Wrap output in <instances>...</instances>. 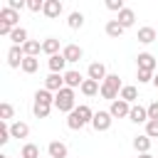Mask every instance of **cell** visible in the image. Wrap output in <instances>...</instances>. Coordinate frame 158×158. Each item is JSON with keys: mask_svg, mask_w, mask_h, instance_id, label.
<instances>
[{"mask_svg": "<svg viewBox=\"0 0 158 158\" xmlns=\"http://www.w3.org/2000/svg\"><path fill=\"white\" fill-rule=\"evenodd\" d=\"M91 118H94V111H91L86 104H79V106L67 116V126H69L72 131H79V128H84L86 123H91Z\"/></svg>", "mask_w": 158, "mask_h": 158, "instance_id": "1", "label": "cell"}, {"mask_svg": "<svg viewBox=\"0 0 158 158\" xmlns=\"http://www.w3.org/2000/svg\"><path fill=\"white\" fill-rule=\"evenodd\" d=\"M54 109L57 111H64V114H72L77 109V96H74V89L64 86L62 91L54 94Z\"/></svg>", "mask_w": 158, "mask_h": 158, "instance_id": "2", "label": "cell"}, {"mask_svg": "<svg viewBox=\"0 0 158 158\" xmlns=\"http://www.w3.org/2000/svg\"><path fill=\"white\" fill-rule=\"evenodd\" d=\"M121 89H123V84H121L118 74H109V77L101 81V96L109 99V101H116L118 94H121Z\"/></svg>", "mask_w": 158, "mask_h": 158, "instance_id": "3", "label": "cell"}, {"mask_svg": "<svg viewBox=\"0 0 158 158\" xmlns=\"http://www.w3.org/2000/svg\"><path fill=\"white\" fill-rule=\"evenodd\" d=\"M111 123H114V116L109 111H94V118H91L94 131H109Z\"/></svg>", "mask_w": 158, "mask_h": 158, "instance_id": "4", "label": "cell"}, {"mask_svg": "<svg viewBox=\"0 0 158 158\" xmlns=\"http://www.w3.org/2000/svg\"><path fill=\"white\" fill-rule=\"evenodd\" d=\"M109 114H111L114 118H128V114H131V104H126L123 99H116V101H111Z\"/></svg>", "mask_w": 158, "mask_h": 158, "instance_id": "5", "label": "cell"}, {"mask_svg": "<svg viewBox=\"0 0 158 158\" xmlns=\"http://www.w3.org/2000/svg\"><path fill=\"white\" fill-rule=\"evenodd\" d=\"M62 54H64L67 64H74V62H79V59L84 57V49H81L79 44H64V47H62Z\"/></svg>", "mask_w": 158, "mask_h": 158, "instance_id": "6", "label": "cell"}, {"mask_svg": "<svg viewBox=\"0 0 158 158\" xmlns=\"http://www.w3.org/2000/svg\"><path fill=\"white\" fill-rule=\"evenodd\" d=\"M136 64H138V69H143V72H153V69L158 67V59H156L151 52H141V54L136 57Z\"/></svg>", "mask_w": 158, "mask_h": 158, "instance_id": "7", "label": "cell"}, {"mask_svg": "<svg viewBox=\"0 0 158 158\" xmlns=\"http://www.w3.org/2000/svg\"><path fill=\"white\" fill-rule=\"evenodd\" d=\"M62 10H64V5H62L59 0H44V10H42V15L49 17V20H57V17L62 15Z\"/></svg>", "mask_w": 158, "mask_h": 158, "instance_id": "8", "label": "cell"}, {"mask_svg": "<svg viewBox=\"0 0 158 158\" xmlns=\"http://www.w3.org/2000/svg\"><path fill=\"white\" fill-rule=\"evenodd\" d=\"M22 59H25V52H22V47H10L7 49V64L12 67V69H20L22 67Z\"/></svg>", "mask_w": 158, "mask_h": 158, "instance_id": "9", "label": "cell"}, {"mask_svg": "<svg viewBox=\"0 0 158 158\" xmlns=\"http://www.w3.org/2000/svg\"><path fill=\"white\" fill-rule=\"evenodd\" d=\"M86 74H89V79H94V81H99V84L109 77V74H106V67H104L101 62H91L89 69H86Z\"/></svg>", "mask_w": 158, "mask_h": 158, "instance_id": "10", "label": "cell"}, {"mask_svg": "<svg viewBox=\"0 0 158 158\" xmlns=\"http://www.w3.org/2000/svg\"><path fill=\"white\" fill-rule=\"evenodd\" d=\"M44 89H47V91H54V94L62 91V89H64V74H52V72H49V77L44 79Z\"/></svg>", "mask_w": 158, "mask_h": 158, "instance_id": "11", "label": "cell"}, {"mask_svg": "<svg viewBox=\"0 0 158 158\" xmlns=\"http://www.w3.org/2000/svg\"><path fill=\"white\" fill-rule=\"evenodd\" d=\"M128 121H133V123H148V109L141 106V104H133L131 114H128Z\"/></svg>", "mask_w": 158, "mask_h": 158, "instance_id": "12", "label": "cell"}, {"mask_svg": "<svg viewBox=\"0 0 158 158\" xmlns=\"http://www.w3.org/2000/svg\"><path fill=\"white\" fill-rule=\"evenodd\" d=\"M17 20H20V15L15 12V10H10V7H2L0 10V25H7V27H20L17 25Z\"/></svg>", "mask_w": 158, "mask_h": 158, "instance_id": "13", "label": "cell"}, {"mask_svg": "<svg viewBox=\"0 0 158 158\" xmlns=\"http://www.w3.org/2000/svg\"><path fill=\"white\" fill-rule=\"evenodd\" d=\"M81 84H84V77H81L77 69L64 72V86H69V89H81Z\"/></svg>", "mask_w": 158, "mask_h": 158, "instance_id": "14", "label": "cell"}, {"mask_svg": "<svg viewBox=\"0 0 158 158\" xmlns=\"http://www.w3.org/2000/svg\"><path fill=\"white\" fill-rule=\"evenodd\" d=\"M47 64H49V72H52V74H64L67 59H64V54H54V57L47 59Z\"/></svg>", "mask_w": 158, "mask_h": 158, "instance_id": "15", "label": "cell"}, {"mask_svg": "<svg viewBox=\"0 0 158 158\" xmlns=\"http://www.w3.org/2000/svg\"><path fill=\"white\" fill-rule=\"evenodd\" d=\"M10 136L12 138H27L30 136V126L25 121H15V123H10Z\"/></svg>", "mask_w": 158, "mask_h": 158, "instance_id": "16", "label": "cell"}, {"mask_svg": "<svg viewBox=\"0 0 158 158\" xmlns=\"http://www.w3.org/2000/svg\"><path fill=\"white\" fill-rule=\"evenodd\" d=\"M118 22H121V27L126 30V27H133V22H136V12L131 10V7H123L121 12H118V17H116Z\"/></svg>", "mask_w": 158, "mask_h": 158, "instance_id": "17", "label": "cell"}, {"mask_svg": "<svg viewBox=\"0 0 158 158\" xmlns=\"http://www.w3.org/2000/svg\"><path fill=\"white\" fill-rule=\"evenodd\" d=\"M79 91H81L84 96H96V94H101V84L94 81V79H84V84H81Z\"/></svg>", "mask_w": 158, "mask_h": 158, "instance_id": "18", "label": "cell"}, {"mask_svg": "<svg viewBox=\"0 0 158 158\" xmlns=\"http://www.w3.org/2000/svg\"><path fill=\"white\" fill-rule=\"evenodd\" d=\"M151 143H153V138H148L146 133H141V136L133 138V148L138 151V156H141V153H148V151H151Z\"/></svg>", "mask_w": 158, "mask_h": 158, "instance_id": "19", "label": "cell"}, {"mask_svg": "<svg viewBox=\"0 0 158 158\" xmlns=\"http://www.w3.org/2000/svg\"><path fill=\"white\" fill-rule=\"evenodd\" d=\"M47 153H49V158H67V146L62 141H52L47 146Z\"/></svg>", "mask_w": 158, "mask_h": 158, "instance_id": "20", "label": "cell"}, {"mask_svg": "<svg viewBox=\"0 0 158 158\" xmlns=\"http://www.w3.org/2000/svg\"><path fill=\"white\" fill-rule=\"evenodd\" d=\"M42 52H44V54H49V57L62 54V52H59V40H57V37H47V40L42 42Z\"/></svg>", "mask_w": 158, "mask_h": 158, "instance_id": "21", "label": "cell"}, {"mask_svg": "<svg viewBox=\"0 0 158 158\" xmlns=\"http://www.w3.org/2000/svg\"><path fill=\"white\" fill-rule=\"evenodd\" d=\"M156 35H158V32H156L153 27H141L138 35H136V40H138L141 44H151V42L156 40Z\"/></svg>", "mask_w": 158, "mask_h": 158, "instance_id": "22", "label": "cell"}, {"mask_svg": "<svg viewBox=\"0 0 158 158\" xmlns=\"http://www.w3.org/2000/svg\"><path fill=\"white\" fill-rule=\"evenodd\" d=\"M22 52H25V57H37V54L42 52V42H37V40H27V42L22 44Z\"/></svg>", "mask_w": 158, "mask_h": 158, "instance_id": "23", "label": "cell"}, {"mask_svg": "<svg viewBox=\"0 0 158 158\" xmlns=\"http://www.w3.org/2000/svg\"><path fill=\"white\" fill-rule=\"evenodd\" d=\"M10 42H12L15 47H22V44L27 42V30H25V27H15L12 35H10Z\"/></svg>", "mask_w": 158, "mask_h": 158, "instance_id": "24", "label": "cell"}, {"mask_svg": "<svg viewBox=\"0 0 158 158\" xmlns=\"http://www.w3.org/2000/svg\"><path fill=\"white\" fill-rule=\"evenodd\" d=\"M25 74H35L40 69V57H25L22 59V67H20Z\"/></svg>", "mask_w": 158, "mask_h": 158, "instance_id": "25", "label": "cell"}, {"mask_svg": "<svg viewBox=\"0 0 158 158\" xmlns=\"http://www.w3.org/2000/svg\"><path fill=\"white\" fill-rule=\"evenodd\" d=\"M52 111V104H42V101H32V114L37 118H47Z\"/></svg>", "mask_w": 158, "mask_h": 158, "instance_id": "26", "label": "cell"}, {"mask_svg": "<svg viewBox=\"0 0 158 158\" xmlns=\"http://www.w3.org/2000/svg\"><path fill=\"white\" fill-rule=\"evenodd\" d=\"M106 35H109V37H114V40H118V37L123 35L121 22H118V20H109V22H106Z\"/></svg>", "mask_w": 158, "mask_h": 158, "instance_id": "27", "label": "cell"}, {"mask_svg": "<svg viewBox=\"0 0 158 158\" xmlns=\"http://www.w3.org/2000/svg\"><path fill=\"white\" fill-rule=\"evenodd\" d=\"M118 99H123L126 104H131V106H133V101L138 99V89H136V86H123V89H121V94H118Z\"/></svg>", "mask_w": 158, "mask_h": 158, "instance_id": "28", "label": "cell"}, {"mask_svg": "<svg viewBox=\"0 0 158 158\" xmlns=\"http://www.w3.org/2000/svg\"><path fill=\"white\" fill-rule=\"evenodd\" d=\"M67 25H69L72 30H81V27H84V15H81L79 10H74V12L69 15V20H67Z\"/></svg>", "mask_w": 158, "mask_h": 158, "instance_id": "29", "label": "cell"}, {"mask_svg": "<svg viewBox=\"0 0 158 158\" xmlns=\"http://www.w3.org/2000/svg\"><path fill=\"white\" fill-rule=\"evenodd\" d=\"M35 101H42V104H52V106H54V94H52V91H47V89L42 86V89H37V91H35Z\"/></svg>", "mask_w": 158, "mask_h": 158, "instance_id": "30", "label": "cell"}, {"mask_svg": "<svg viewBox=\"0 0 158 158\" xmlns=\"http://www.w3.org/2000/svg\"><path fill=\"white\" fill-rule=\"evenodd\" d=\"M20 158H40V148L35 143H25L20 151Z\"/></svg>", "mask_w": 158, "mask_h": 158, "instance_id": "31", "label": "cell"}, {"mask_svg": "<svg viewBox=\"0 0 158 158\" xmlns=\"http://www.w3.org/2000/svg\"><path fill=\"white\" fill-rule=\"evenodd\" d=\"M12 116H15V109H12V104L2 101V104H0V121H5V123H7Z\"/></svg>", "mask_w": 158, "mask_h": 158, "instance_id": "32", "label": "cell"}, {"mask_svg": "<svg viewBox=\"0 0 158 158\" xmlns=\"http://www.w3.org/2000/svg\"><path fill=\"white\" fill-rule=\"evenodd\" d=\"M10 138H12V136H10V126H7L5 121H0V146H5Z\"/></svg>", "mask_w": 158, "mask_h": 158, "instance_id": "33", "label": "cell"}, {"mask_svg": "<svg viewBox=\"0 0 158 158\" xmlns=\"http://www.w3.org/2000/svg\"><path fill=\"white\" fill-rule=\"evenodd\" d=\"M27 10L30 12H42L44 10V0H27Z\"/></svg>", "mask_w": 158, "mask_h": 158, "instance_id": "34", "label": "cell"}, {"mask_svg": "<svg viewBox=\"0 0 158 158\" xmlns=\"http://www.w3.org/2000/svg\"><path fill=\"white\" fill-rule=\"evenodd\" d=\"M136 79H138V84H148V81H153V72L138 69V72H136Z\"/></svg>", "mask_w": 158, "mask_h": 158, "instance_id": "35", "label": "cell"}, {"mask_svg": "<svg viewBox=\"0 0 158 158\" xmlns=\"http://www.w3.org/2000/svg\"><path fill=\"white\" fill-rule=\"evenodd\" d=\"M146 136L148 138H158V121H148L146 123Z\"/></svg>", "mask_w": 158, "mask_h": 158, "instance_id": "36", "label": "cell"}, {"mask_svg": "<svg viewBox=\"0 0 158 158\" xmlns=\"http://www.w3.org/2000/svg\"><path fill=\"white\" fill-rule=\"evenodd\" d=\"M106 7H109V10H114V12H121L126 5H123V0H106Z\"/></svg>", "mask_w": 158, "mask_h": 158, "instance_id": "37", "label": "cell"}, {"mask_svg": "<svg viewBox=\"0 0 158 158\" xmlns=\"http://www.w3.org/2000/svg\"><path fill=\"white\" fill-rule=\"evenodd\" d=\"M146 109H148V121H158V101L148 104Z\"/></svg>", "mask_w": 158, "mask_h": 158, "instance_id": "38", "label": "cell"}, {"mask_svg": "<svg viewBox=\"0 0 158 158\" xmlns=\"http://www.w3.org/2000/svg\"><path fill=\"white\" fill-rule=\"evenodd\" d=\"M7 7L15 10V12H20L22 7H27V2H25V0H7Z\"/></svg>", "mask_w": 158, "mask_h": 158, "instance_id": "39", "label": "cell"}, {"mask_svg": "<svg viewBox=\"0 0 158 158\" xmlns=\"http://www.w3.org/2000/svg\"><path fill=\"white\" fill-rule=\"evenodd\" d=\"M153 86L158 89V74H153Z\"/></svg>", "mask_w": 158, "mask_h": 158, "instance_id": "40", "label": "cell"}, {"mask_svg": "<svg viewBox=\"0 0 158 158\" xmlns=\"http://www.w3.org/2000/svg\"><path fill=\"white\" fill-rule=\"evenodd\" d=\"M138 158H153V156H151V153H141Z\"/></svg>", "mask_w": 158, "mask_h": 158, "instance_id": "41", "label": "cell"}, {"mask_svg": "<svg viewBox=\"0 0 158 158\" xmlns=\"http://www.w3.org/2000/svg\"><path fill=\"white\" fill-rule=\"evenodd\" d=\"M0 158H7V156H5V153H2V156H0Z\"/></svg>", "mask_w": 158, "mask_h": 158, "instance_id": "42", "label": "cell"}]
</instances>
